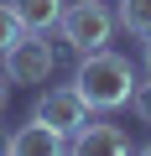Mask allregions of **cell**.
<instances>
[{
	"instance_id": "obj_1",
	"label": "cell",
	"mask_w": 151,
	"mask_h": 156,
	"mask_svg": "<svg viewBox=\"0 0 151 156\" xmlns=\"http://www.w3.org/2000/svg\"><path fill=\"white\" fill-rule=\"evenodd\" d=\"M73 89L84 94L89 109H120L135 94V62L120 57V52H110V47L84 52L78 57V73H73Z\"/></svg>"
},
{
	"instance_id": "obj_2",
	"label": "cell",
	"mask_w": 151,
	"mask_h": 156,
	"mask_svg": "<svg viewBox=\"0 0 151 156\" xmlns=\"http://www.w3.org/2000/svg\"><path fill=\"white\" fill-rule=\"evenodd\" d=\"M115 11L104 5V0H68L63 5V21H57V37L73 47V52H99V47H110V37H115Z\"/></svg>"
},
{
	"instance_id": "obj_3",
	"label": "cell",
	"mask_w": 151,
	"mask_h": 156,
	"mask_svg": "<svg viewBox=\"0 0 151 156\" xmlns=\"http://www.w3.org/2000/svg\"><path fill=\"white\" fill-rule=\"evenodd\" d=\"M0 68H5L11 83H47L52 68H57V52H52L47 31H21L5 52H0Z\"/></svg>"
},
{
	"instance_id": "obj_4",
	"label": "cell",
	"mask_w": 151,
	"mask_h": 156,
	"mask_svg": "<svg viewBox=\"0 0 151 156\" xmlns=\"http://www.w3.org/2000/svg\"><path fill=\"white\" fill-rule=\"evenodd\" d=\"M31 120H42V125H52L57 135H68V140H73V135L89 125V104H84V94L73 89V83H63V89H47V94L37 99Z\"/></svg>"
},
{
	"instance_id": "obj_5",
	"label": "cell",
	"mask_w": 151,
	"mask_h": 156,
	"mask_svg": "<svg viewBox=\"0 0 151 156\" xmlns=\"http://www.w3.org/2000/svg\"><path fill=\"white\" fill-rule=\"evenodd\" d=\"M68 151H78V156H125L130 151V135L110 120H89L78 135L68 140Z\"/></svg>"
},
{
	"instance_id": "obj_6",
	"label": "cell",
	"mask_w": 151,
	"mask_h": 156,
	"mask_svg": "<svg viewBox=\"0 0 151 156\" xmlns=\"http://www.w3.org/2000/svg\"><path fill=\"white\" fill-rule=\"evenodd\" d=\"M5 151H16V156H57V151H68V135H57L52 125L31 120V125L5 135Z\"/></svg>"
},
{
	"instance_id": "obj_7",
	"label": "cell",
	"mask_w": 151,
	"mask_h": 156,
	"mask_svg": "<svg viewBox=\"0 0 151 156\" xmlns=\"http://www.w3.org/2000/svg\"><path fill=\"white\" fill-rule=\"evenodd\" d=\"M11 5H16V16H21L26 31H57L68 0H11Z\"/></svg>"
},
{
	"instance_id": "obj_8",
	"label": "cell",
	"mask_w": 151,
	"mask_h": 156,
	"mask_svg": "<svg viewBox=\"0 0 151 156\" xmlns=\"http://www.w3.org/2000/svg\"><path fill=\"white\" fill-rule=\"evenodd\" d=\"M115 21L130 31V37H151V0H120V11H115Z\"/></svg>"
},
{
	"instance_id": "obj_9",
	"label": "cell",
	"mask_w": 151,
	"mask_h": 156,
	"mask_svg": "<svg viewBox=\"0 0 151 156\" xmlns=\"http://www.w3.org/2000/svg\"><path fill=\"white\" fill-rule=\"evenodd\" d=\"M26 26H21V16H16V5H11V0H0V52H5L16 37H21Z\"/></svg>"
},
{
	"instance_id": "obj_10",
	"label": "cell",
	"mask_w": 151,
	"mask_h": 156,
	"mask_svg": "<svg viewBox=\"0 0 151 156\" xmlns=\"http://www.w3.org/2000/svg\"><path fill=\"white\" fill-rule=\"evenodd\" d=\"M130 109L141 115V125H151V73H146V83L135 78V94H130Z\"/></svg>"
},
{
	"instance_id": "obj_11",
	"label": "cell",
	"mask_w": 151,
	"mask_h": 156,
	"mask_svg": "<svg viewBox=\"0 0 151 156\" xmlns=\"http://www.w3.org/2000/svg\"><path fill=\"white\" fill-rule=\"evenodd\" d=\"M5 99H11V78H5V68H0V109H5Z\"/></svg>"
},
{
	"instance_id": "obj_12",
	"label": "cell",
	"mask_w": 151,
	"mask_h": 156,
	"mask_svg": "<svg viewBox=\"0 0 151 156\" xmlns=\"http://www.w3.org/2000/svg\"><path fill=\"white\" fill-rule=\"evenodd\" d=\"M141 62H146V73H151V37H146V47H141Z\"/></svg>"
},
{
	"instance_id": "obj_13",
	"label": "cell",
	"mask_w": 151,
	"mask_h": 156,
	"mask_svg": "<svg viewBox=\"0 0 151 156\" xmlns=\"http://www.w3.org/2000/svg\"><path fill=\"white\" fill-rule=\"evenodd\" d=\"M0 151H5V135H0Z\"/></svg>"
}]
</instances>
